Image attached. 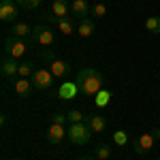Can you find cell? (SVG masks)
I'll return each mask as SVG.
<instances>
[{"instance_id": "obj_1", "label": "cell", "mask_w": 160, "mask_h": 160, "mask_svg": "<svg viewBox=\"0 0 160 160\" xmlns=\"http://www.w3.org/2000/svg\"><path fill=\"white\" fill-rule=\"evenodd\" d=\"M77 86H79V94L81 96L92 98V96H96L102 90V75L96 68H92V66L81 68L79 75H77Z\"/></svg>"}, {"instance_id": "obj_2", "label": "cell", "mask_w": 160, "mask_h": 160, "mask_svg": "<svg viewBox=\"0 0 160 160\" xmlns=\"http://www.w3.org/2000/svg\"><path fill=\"white\" fill-rule=\"evenodd\" d=\"M26 51H28V43H26L24 38H19V37H7L4 38V56L19 60V58L26 56Z\"/></svg>"}, {"instance_id": "obj_3", "label": "cell", "mask_w": 160, "mask_h": 160, "mask_svg": "<svg viewBox=\"0 0 160 160\" xmlns=\"http://www.w3.org/2000/svg\"><path fill=\"white\" fill-rule=\"evenodd\" d=\"M90 137H92V128L86 122L71 124L68 126V139H71V143H75V145H86L88 141H90Z\"/></svg>"}, {"instance_id": "obj_4", "label": "cell", "mask_w": 160, "mask_h": 160, "mask_svg": "<svg viewBox=\"0 0 160 160\" xmlns=\"http://www.w3.org/2000/svg\"><path fill=\"white\" fill-rule=\"evenodd\" d=\"M30 41L37 43V45H43V47H49L51 43L56 41V34H53V30H49L47 26L41 24V26H34V28H32Z\"/></svg>"}, {"instance_id": "obj_5", "label": "cell", "mask_w": 160, "mask_h": 160, "mask_svg": "<svg viewBox=\"0 0 160 160\" xmlns=\"http://www.w3.org/2000/svg\"><path fill=\"white\" fill-rule=\"evenodd\" d=\"M19 15V4L15 0H0V19L4 24H15Z\"/></svg>"}, {"instance_id": "obj_6", "label": "cell", "mask_w": 160, "mask_h": 160, "mask_svg": "<svg viewBox=\"0 0 160 160\" xmlns=\"http://www.w3.org/2000/svg\"><path fill=\"white\" fill-rule=\"evenodd\" d=\"M30 79H32V83H34L37 90H47V88L53 86V79H56V77L51 75L49 68H37Z\"/></svg>"}, {"instance_id": "obj_7", "label": "cell", "mask_w": 160, "mask_h": 160, "mask_svg": "<svg viewBox=\"0 0 160 160\" xmlns=\"http://www.w3.org/2000/svg\"><path fill=\"white\" fill-rule=\"evenodd\" d=\"M154 143H156V139L152 132H143V135H139L135 139V143H132V149H135L137 154H148L149 149L154 148Z\"/></svg>"}, {"instance_id": "obj_8", "label": "cell", "mask_w": 160, "mask_h": 160, "mask_svg": "<svg viewBox=\"0 0 160 160\" xmlns=\"http://www.w3.org/2000/svg\"><path fill=\"white\" fill-rule=\"evenodd\" d=\"M0 73H2V77H7V79L17 77V75H19V62L15 60V58L4 56L2 62H0Z\"/></svg>"}, {"instance_id": "obj_9", "label": "cell", "mask_w": 160, "mask_h": 160, "mask_svg": "<svg viewBox=\"0 0 160 160\" xmlns=\"http://www.w3.org/2000/svg\"><path fill=\"white\" fill-rule=\"evenodd\" d=\"M32 79H26V77H17L15 79V83H13V90H15V94L19 96V98H28L30 96V92H32Z\"/></svg>"}, {"instance_id": "obj_10", "label": "cell", "mask_w": 160, "mask_h": 160, "mask_svg": "<svg viewBox=\"0 0 160 160\" xmlns=\"http://www.w3.org/2000/svg\"><path fill=\"white\" fill-rule=\"evenodd\" d=\"M64 135H68V130H64L62 124H51L49 128H47V141H49L51 145H60L62 141H64Z\"/></svg>"}, {"instance_id": "obj_11", "label": "cell", "mask_w": 160, "mask_h": 160, "mask_svg": "<svg viewBox=\"0 0 160 160\" xmlns=\"http://www.w3.org/2000/svg\"><path fill=\"white\" fill-rule=\"evenodd\" d=\"M60 98H64V100H73V98H77L79 96V86H77V81H64L60 86Z\"/></svg>"}, {"instance_id": "obj_12", "label": "cell", "mask_w": 160, "mask_h": 160, "mask_svg": "<svg viewBox=\"0 0 160 160\" xmlns=\"http://www.w3.org/2000/svg\"><path fill=\"white\" fill-rule=\"evenodd\" d=\"M49 71H51V75H53L56 79H64L66 75L71 73V66H68L64 60H53V62H49Z\"/></svg>"}, {"instance_id": "obj_13", "label": "cell", "mask_w": 160, "mask_h": 160, "mask_svg": "<svg viewBox=\"0 0 160 160\" xmlns=\"http://www.w3.org/2000/svg\"><path fill=\"white\" fill-rule=\"evenodd\" d=\"M86 124L92 128V132H102L107 128V120L102 115H98V113H90L86 118Z\"/></svg>"}, {"instance_id": "obj_14", "label": "cell", "mask_w": 160, "mask_h": 160, "mask_svg": "<svg viewBox=\"0 0 160 160\" xmlns=\"http://www.w3.org/2000/svg\"><path fill=\"white\" fill-rule=\"evenodd\" d=\"M71 13H73L75 17L81 22V19H86V17H88L90 7H88L86 0H73V2H71Z\"/></svg>"}, {"instance_id": "obj_15", "label": "cell", "mask_w": 160, "mask_h": 160, "mask_svg": "<svg viewBox=\"0 0 160 160\" xmlns=\"http://www.w3.org/2000/svg\"><path fill=\"white\" fill-rule=\"evenodd\" d=\"M68 0H51V13L62 19V17H68Z\"/></svg>"}, {"instance_id": "obj_16", "label": "cell", "mask_w": 160, "mask_h": 160, "mask_svg": "<svg viewBox=\"0 0 160 160\" xmlns=\"http://www.w3.org/2000/svg\"><path fill=\"white\" fill-rule=\"evenodd\" d=\"M92 32H94V19H88V17L81 19L79 26H77V34H79L81 38H86V37H90Z\"/></svg>"}, {"instance_id": "obj_17", "label": "cell", "mask_w": 160, "mask_h": 160, "mask_svg": "<svg viewBox=\"0 0 160 160\" xmlns=\"http://www.w3.org/2000/svg\"><path fill=\"white\" fill-rule=\"evenodd\" d=\"M58 30H60L62 34H73V32H77V26H75V22L71 19V17H62V19H58Z\"/></svg>"}, {"instance_id": "obj_18", "label": "cell", "mask_w": 160, "mask_h": 160, "mask_svg": "<svg viewBox=\"0 0 160 160\" xmlns=\"http://www.w3.org/2000/svg\"><path fill=\"white\" fill-rule=\"evenodd\" d=\"M30 34H32V28L28 24H24V22H15L13 24V37L24 38V37H30Z\"/></svg>"}, {"instance_id": "obj_19", "label": "cell", "mask_w": 160, "mask_h": 160, "mask_svg": "<svg viewBox=\"0 0 160 160\" xmlns=\"http://www.w3.org/2000/svg\"><path fill=\"white\" fill-rule=\"evenodd\" d=\"M111 100V92L109 90H100L98 94L94 96V102H96V107H107Z\"/></svg>"}, {"instance_id": "obj_20", "label": "cell", "mask_w": 160, "mask_h": 160, "mask_svg": "<svg viewBox=\"0 0 160 160\" xmlns=\"http://www.w3.org/2000/svg\"><path fill=\"white\" fill-rule=\"evenodd\" d=\"M34 71H37V68H34L32 62H19V75H17V77H26V79H28V77L34 75Z\"/></svg>"}, {"instance_id": "obj_21", "label": "cell", "mask_w": 160, "mask_h": 160, "mask_svg": "<svg viewBox=\"0 0 160 160\" xmlns=\"http://www.w3.org/2000/svg\"><path fill=\"white\" fill-rule=\"evenodd\" d=\"M145 28H148L149 32H154V34H160V17H158V15H154V17H148V22H145Z\"/></svg>"}, {"instance_id": "obj_22", "label": "cell", "mask_w": 160, "mask_h": 160, "mask_svg": "<svg viewBox=\"0 0 160 160\" xmlns=\"http://www.w3.org/2000/svg\"><path fill=\"white\" fill-rule=\"evenodd\" d=\"M94 156H96L98 160H107L111 156V148L107 145V143H100L98 148H96V152H94Z\"/></svg>"}, {"instance_id": "obj_23", "label": "cell", "mask_w": 160, "mask_h": 160, "mask_svg": "<svg viewBox=\"0 0 160 160\" xmlns=\"http://www.w3.org/2000/svg\"><path fill=\"white\" fill-rule=\"evenodd\" d=\"M90 13H92V17L100 19V17H105V15H107V7H105L102 2H96V4L90 9Z\"/></svg>"}, {"instance_id": "obj_24", "label": "cell", "mask_w": 160, "mask_h": 160, "mask_svg": "<svg viewBox=\"0 0 160 160\" xmlns=\"http://www.w3.org/2000/svg\"><path fill=\"white\" fill-rule=\"evenodd\" d=\"M66 118H68V122H71V124H79V122H86L88 115H83L81 111H68Z\"/></svg>"}, {"instance_id": "obj_25", "label": "cell", "mask_w": 160, "mask_h": 160, "mask_svg": "<svg viewBox=\"0 0 160 160\" xmlns=\"http://www.w3.org/2000/svg\"><path fill=\"white\" fill-rule=\"evenodd\" d=\"M19 7H24V9H38L41 7V2H45V0H15Z\"/></svg>"}, {"instance_id": "obj_26", "label": "cell", "mask_w": 160, "mask_h": 160, "mask_svg": "<svg viewBox=\"0 0 160 160\" xmlns=\"http://www.w3.org/2000/svg\"><path fill=\"white\" fill-rule=\"evenodd\" d=\"M113 141H115L118 145H126V143H128V135H126V130H115V132H113Z\"/></svg>"}, {"instance_id": "obj_27", "label": "cell", "mask_w": 160, "mask_h": 160, "mask_svg": "<svg viewBox=\"0 0 160 160\" xmlns=\"http://www.w3.org/2000/svg\"><path fill=\"white\" fill-rule=\"evenodd\" d=\"M66 122H68V118H66L64 113H53V115H51V124H62V126H64Z\"/></svg>"}, {"instance_id": "obj_28", "label": "cell", "mask_w": 160, "mask_h": 160, "mask_svg": "<svg viewBox=\"0 0 160 160\" xmlns=\"http://www.w3.org/2000/svg\"><path fill=\"white\" fill-rule=\"evenodd\" d=\"M41 56H43V58H45V60H49V62H53V60H56V58H53V53H51L49 49H47V51H43V53H41Z\"/></svg>"}, {"instance_id": "obj_29", "label": "cell", "mask_w": 160, "mask_h": 160, "mask_svg": "<svg viewBox=\"0 0 160 160\" xmlns=\"http://www.w3.org/2000/svg\"><path fill=\"white\" fill-rule=\"evenodd\" d=\"M152 135H154V139L158 141L160 139V128H152Z\"/></svg>"}, {"instance_id": "obj_30", "label": "cell", "mask_w": 160, "mask_h": 160, "mask_svg": "<svg viewBox=\"0 0 160 160\" xmlns=\"http://www.w3.org/2000/svg\"><path fill=\"white\" fill-rule=\"evenodd\" d=\"M77 160H96V156H81V158H77Z\"/></svg>"}, {"instance_id": "obj_31", "label": "cell", "mask_w": 160, "mask_h": 160, "mask_svg": "<svg viewBox=\"0 0 160 160\" xmlns=\"http://www.w3.org/2000/svg\"><path fill=\"white\" fill-rule=\"evenodd\" d=\"M15 160H22V158H15Z\"/></svg>"}, {"instance_id": "obj_32", "label": "cell", "mask_w": 160, "mask_h": 160, "mask_svg": "<svg viewBox=\"0 0 160 160\" xmlns=\"http://www.w3.org/2000/svg\"><path fill=\"white\" fill-rule=\"evenodd\" d=\"M156 160H160V158H156Z\"/></svg>"}]
</instances>
